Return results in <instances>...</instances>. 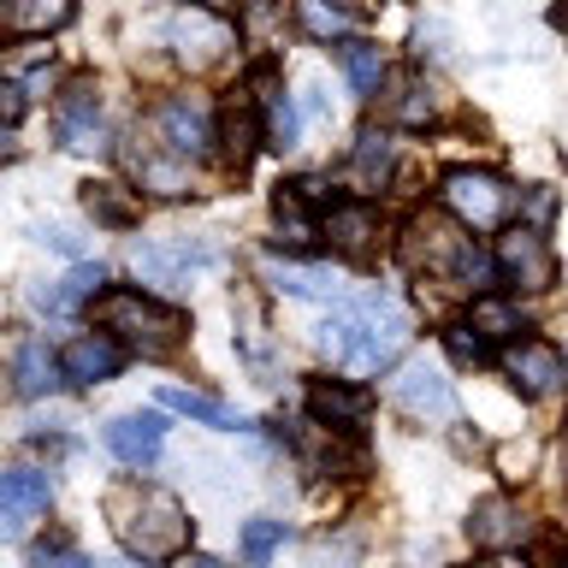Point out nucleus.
Masks as SVG:
<instances>
[{"instance_id": "nucleus-1", "label": "nucleus", "mask_w": 568, "mask_h": 568, "mask_svg": "<svg viewBox=\"0 0 568 568\" xmlns=\"http://www.w3.org/2000/svg\"><path fill=\"white\" fill-rule=\"evenodd\" d=\"M397 261H403L415 278L450 284V291H462V296H486V291H491V273H497V261L468 237V225L444 220V213H433V207L415 213V220L403 225Z\"/></svg>"}, {"instance_id": "nucleus-2", "label": "nucleus", "mask_w": 568, "mask_h": 568, "mask_svg": "<svg viewBox=\"0 0 568 568\" xmlns=\"http://www.w3.org/2000/svg\"><path fill=\"white\" fill-rule=\"evenodd\" d=\"M408 344V314L385 291H367L362 302L337 308L320 326V349L332 355V367L344 373H379L397 362V349Z\"/></svg>"}, {"instance_id": "nucleus-3", "label": "nucleus", "mask_w": 568, "mask_h": 568, "mask_svg": "<svg viewBox=\"0 0 568 568\" xmlns=\"http://www.w3.org/2000/svg\"><path fill=\"white\" fill-rule=\"evenodd\" d=\"M106 515H113L119 545L131 550L136 562H166V557H184L190 550V515L166 486L131 479V486H119L106 497Z\"/></svg>"}, {"instance_id": "nucleus-4", "label": "nucleus", "mask_w": 568, "mask_h": 568, "mask_svg": "<svg viewBox=\"0 0 568 568\" xmlns=\"http://www.w3.org/2000/svg\"><path fill=\"white\" fill-rule=\"evenodd\" d=\"M95 320L106 337H119L136 355H172L190 337V314L160 302L154 291H142V284H106L95 296Z\"/></svg>"}, {"instance_id": "nucleus-5", "label": "nucleus", "mask_w": 568, "mask_h": 568, "mask_svg": "<svg viewBox=\"0 0 568 568\" xmlns=\"http://www.w3.org/2000/svg\"><path fill=\"white\" fill-rule=\"evenodd\" d=\"M444 213H450L456 225H468V231H497L509 220V207H515V190L504 184L497 172L486 166H456V172H444Z\"/></svg>"}, {"instance_id": "nucleus-6", "label": "nucleus", "mask_w": 568, "mask_h": 568, "mask_svg": "<svg viewBox=\"0 0 568 568\" xmlns=\"http://www.w3.org/2000/svg\"><path fill=\"white\" fill-rule=\"evenodd\" d=\"M491 261H497V278L515 284L521 296H539L557 284V255H550V243H545V231L539 225H515L497 237L491 248Z\"/></svg>"}, {"instance_id": "nucleus-7", "label": "nucleus", "mask_w": 568, "mask_h": 568, "mask_svg": "<svg viewBox=\"0 0 568 568\" xmlns=\"http://www.w3.org/2000/svg\"><path fill=\"white\" fill-rule=\"evenodd\" d=\"M504 379L521 390L527 403H545L568 385V362L550 337H515V344H504Z\"/></svg>"}, {"instance_id": "nucleus-8", "label": "nucleus", "mask_w": 568, "mask_h": 568, "mask_svg": "<svg viewBox=\"0 0 568 568\" xmlns=\"http://www.w3.org/2000/svg\"><path fill=\"white\" fill-rule=\"evenodd\" d=\"M213 149H220L225 172H237V178L255 166V154L266 149V119H261L255 89H237V95L220 106V124H213Z\"/></svg>"}, {"instance_id": "nucleus-9", "label": "nucleus", "mask_w": 568, "mask_h": 568, "mask_svg": "<svg viewBox=\"0 0 568 568\" xmlns=\"http://www.w3.org/2000/svg\"><path fill=\"white\" fill-rule=\"evenodd\" d=\"M213 124H220V113L195 95V89H184V95H166L154 106V131L160 142H166L172 154H184V160H202L213 149Z\"/></svg>"}, {"instance_id": "nucleus-10", "label": "nucleus", "mask_w": 568, "mask_h": 568, "mask_svg": "<svg viewBox=\"0 0 568 568\" xmlns=\"http://www.w3.org/2000/svg\"><path fill=\"white\" fill-rule=\"evenodd\" d=\"M166 42L184 53L190 65H220L225 53L237 48V30H231L220 12H207V7H184V12L166 24Z\"/></svg>"}, {"instance_id": "nucleus-11", "label": "nucleus", "mask_w": 568, "mask_h": 568, "mask_svg": "<svg viewBox=\"0 0 568 568\" xmlns=\"http://www.w3.org/2000/svg\"><path fill=\"white\" fill-rule=\"evenodd\" d=\"M106 450H113L124 468H154L160 450H166V420L154 408H131V415H113L101 426Z\"/></svg>"}, {"instance_id": "nucleus-12", "label": "nucleus", "mask_w": 568, "mask_h": 568, "mask_svg": "<svg viewBox=\"0 0 568 568\" xmlns=\"http://www.w3.org/2000/svg\"><path fill=\"white\" fill-rule=\"evenodd\" d=\"M390 397H397V408L415 420H450L456 415V390L433 362H408L397 379H390Z\"/></svg>"}, {"instance_id": "nucleus-13", "label": "nucleus", "mask_w": 568, "mask_h": 568, "mask_svg": "<svg viewBox=\"0 0 568 568\" xmlns=\"http://www.w3.org/2000/svg\"><path fill=\"white\" fill-rule=\"evenodd\" d=\"M53 124H60V142L71 154H95L106 149V119H101V95H95V83H71L60 106H53Z\"/></svg>"}, {"instance_id": "nucleus-14", "label": "nucleus", "mask_w": 568, "mask_h": 568, "mask_svg": "<svg viewBox=\"0 0 568 568\" xmlns=\"http://www.w3.org/2000/svg\"><path fill=\"white\" fill-rule=\"evenodd\" d=\"M320 237H326L337 255H349V261H367L373 248H379V207L373 202H337V207H326L320 213Z\"/></svg>"}, {"instance_id": "nucleus-15", "label": "nucleus", "mask_w": 568, "mask_h": 568, "mask_svg": "<svg viewBox=\"0 0 568 568\" xmlns=\"http://www.w3.org/2000/svg\"><path fill=\"white\" fill-rule=\"evenodd\" d=\"M60 367H65L71 385L95 390V385H106V379H119L124 344H119V337H106V332H83V337H71V344L60 349Z\"/></svg>"}, {"instance_id": "nucleus-16", "label": "nucleus", "mask_w": 568, "mask_h": 568, "mask_svg": "<svg viewBox=\"0 0 568 568\" xmlns=\"http://www.w3.org/2000/svg\"><path fill=\"white\" fill-rule=\"evenodd\" d=\"M308 415L332 433H362V420L373 415V397L349 379H314L308 385Z\"/></svg>"}, {"instance_id": "nucleus-17", "label": "nucleus", "mask_w": 568, "mask_h": 568, "mask_svg": "<svg viewBox=\"0 0 568 568\" xmlns=\"http://www.w3.org/2000/svg\"><path fill=\"white\" fill-rule=\"evenodd\" d=\"M468 539L479 545V550H515L527 539V515H521V504L515 497H479L474 504V515H468Z\"/></svg>"}, {"instance_id": "nucleus-18", "label": "nucleus", "mask_w": 568, "mask_h": 568, "mask_svg": "<svg viewBox=\"0 0 568 568\" xmlns=\"http://www.w3.org/2000/svg\"><path fill=\"white\" fill-rule=\"evenodd\" d=\"M248 89H255V101H261V119H266V149H296V136H302V119H296V101L284 95L278 71L261 60V65H255V78H248Z\"/></svg>"}, {"instance_id": "nucleus-19", "label": "nucleus", "mask_w": 568, "mask_h": 568, "mask_svg": "<svg viewBox=\"0 0 568 568\" xmlns=\"http://www.w3.org/2000/svg\"><path fill=\"white\" fill-rule=\"evenodd\" d=\"M390 160H397V142H390L385 131H362V136H355V149H349L344 184L367 202V195H379L390 184Z\"/></svg>"}, {"instance_id": "nucleus-20", "label": "nucleus", "mask_w": 568, "mask_h": 568, "mask_svg": "<svg viewBox=\"0 0 568 568\" xmlns=\"http://www.w3.org/2000/svg\"><path fill=\"white\" fill-rule=\"evenodd\" d=\"M65 379V367H60V355H53L42 337H24V344L12 349V385H18V397H53Z\"/></svg>"}, {"instance_id": "nucleus-21", "label": "nucleus", "mask_w": 568, "mask_h": 568, "mask_svg": "<svg viewBox=\"0 0 568 568\" xmlns=\"http://www.w3.org/2000/svg\"><path fill=\"white\" fill-rule=\"evenodd\" d=\"M468 326L486 337V344H515V337H527V314L521 302L504 296V291H486L468 302Z\"/></svg>"}, {"instance_id": "nucleus-22", "label": "nucleus", "mask_w": 568, "mask_h": 568, "mask_svg": "<svg viewBox=\"0 0 568 568\" xmlns=\"http://www.w3.org/2000/svg\"><path fill=\"white\" fill-rule=\"evenodd\" d=\"M266 284L296 302H326L337 296V273L332 266H314V261H266Z\"/></svg>"}, {"instance_id": "nucleus-23", "label": "nucleus", "mask_w": 568, "mask_h": 568, "mask_svg": "<svg viewBox=\"0 0 568 568\" xmlns=\"http://www.w3.org/2000/svg\"><path fill=\"white\" fill-rule=\"evenodd\" d=\"M101 291H106V266H101V261H78L60 284H53V291H30V296H36V308L65 314V308H83V302H95Z\"/></svg>"}, {"instance_id": "nucleus-24", "label": "nucleus", "mask_w": 568, "mask_h": 568, "mask_svg": "<svg viewBox=\"0 0 568 568\" xmlns=\"http://www.w3.org/2000/svg\"><path fill=\"white\" fill-rule=\"evenodd\" d=\"M131 166H136V184L154 190V195H184L190 190V160L172 154L166 142H160V149H136Z\"/></svg>"}, {"instance_id": "nucleus-25", "label": "nucleus", "mask_w": 568, "mask_h": 568, "mask_svg": "<svg viewBox=\"0 0 568 568\" xmlns=\"http://www.w3.org/2000/svg\"><path fill=\"white\" fill-rule=\"evenodd\" d=\"M160 403H166L172 415H190L195 426H213V433H248V420L237 415V408L207 397V390H160Z\"/></svg>"}, {"instance_id": "nucleus-26", "label": "nucleus", "mask_w": 568, "mask_h": 568, "mask_svg": "<svg viewBox=\"0 0 568 568\" xmlns=\"http://www.w3.org/2000/svg\"><path fill=\"white\" fill-rule=\"evenodd\" d=\"M390 95H385V113L397 119V124H426L438 113V89L420 78V71H403V78H390L385 83Z\"/></svg>"}, {"instance_id": "nucleus-27", "label": "nucleus", "mask_w": 568, "mask_h": 568, "mask_svg": "<svg viewBox=\"0 0 568 568\" xmlns=\"http://www.w3.org/2000/svg\"><path fill=\"white\" fill-rule=\"evenodd\" d=\"M337 65H344V78L355 95H379L385 89V60H379V42H362V36H344V42L332 48Z\"/></svg>"}, {"instance_id": "nucleus-28", "label": "nucleus", "mask_w": 568, "mask_h": 568, "mask_svg": "<svg viewBox=\"0 0 568 568\" xmlns=\"http://www.w3.org/2000/svg\"><path fill=\"white\" fill-rule=\"evenodd\" d=\"M78 0H7V30L18 36H53L71 24Z\"/></svg>"}, {"instance_id": "nucleus-29", "label": "nucleus", "mask_w": 568, "mask_h": 568, "mask_svg": "<svg viewBox=\"0 0 568 568\" xmlns=\"http://www.w3.org/2000/svg\"><path fill=\"white\" fill-rule=\"evenodd\" d=\"M83 213L95 225H113V231H131L142 220V207H136V195L124 190V184H83Z\"/></svg>"}, {"instance_id": "nucleus-30", "label": "nucleus", "mask_w": 568, "mask_h": 568, "mask_svg": "<svg viewBox=\"0 0 568 568\" xmlns=\"http://www.w3.org/2000/svg\"><path fill=\"white\" fill-rule=\"evenodd\" d=\"M0 497H7L18 515H48L53 479H48L42 468H7V474H0Z\"/></svg>"}, {"instance_id": "nucleus-31", "label": "nucleus", "mask_w": 568, "mask_h": 568, "mask_svg": "<svg viewBox=\"0 0 568 568\" xmlns=\"http://www.w3.org/2000/svg\"><path fill=\"white\" fill-rule=\"evenodd\" d=\"M296 18L314 42H344V30H349L344 7H332V0H296Z\"/></svg>"}, {"instance_id": "nucleus-32", "label": "nucleus", "mask_w": 568, "mask_h": 568, "mask_svg": "<svg viewBox=\"0 0 568 568\" xmlns=\"http://www.w3.org/2000/svg\"><path fill=\"white\" fill-rule=\"evenodd\" d=\"M284 539H291V527H284V521H266V515H261V521H248L243 527V562H255V568L273 562Z\"/></svg>"}, {"instance_id": "nucleus-33", "label": "nucleus", "mask_w": 568, "mask_h": 568, "mask_svg": "<svg viewBox=\"0 0 568 568\" xmlns=\"http://www.w3.org/2000/svg\"><path fill=\"white\" fill-rule=\"evenodd\" d=\"M30 568H95V562H89L65 532H48V539L30 545Z\"/></svg>"}, {"instance_id": "nucleus-34", "label": "nucleus", "mask_w": 568, "mask_h": 568, "mask_svg": "<svg viewBox=\"0 0 568 568\" xmlns=\"http://www.w3.org/2000/svg\"><path fill=\"white\" fill-rule=\"evenodd\" d=\"M444 349H450V362H462V367L486 362V337H479L474 326H444Z\"/></svg>"}, {"instance_id": "nucleus-35", "label": "nucleus", "mask_w": 568, "mask_h": 568, "mask_svg": "<svg viewBox=\"0 0 568 568\" xmlns=\"http://www.w3.org/2000/svg\"><path fill=\"white\" fill-rule=\"evenodd\" d=\"M284 190H291V195H296L302 207H320V213H326V207H337V195H332V184H326V178H314V172H302V178H291V184H284Z\"/></svg>"}, {"instance_id": "nucleus-36", "label": "nucleus", "mask_w": 568, "mask_h": 568, "mask_svg": "<svg viewBox=\"0 0 568 568\" xmlns=\"http://www.w3.org/2000/svg\"><path fill=\"white\" fill-rule=\"evenodd\" d=\"M30 113V89L18 78H0V124H18Z\"/></svg>"}, {"instance_id": "nucleus-37", "label": "nucleus", "mask_w": 568, "mask_h": 568, "mask_svg": "<svg viewBox=\"0 0 568 568\" xmlns=\"http://www.w3.org/2000/svg\"><path fill=\"white\" fill-rule=\"evenodd\" d=\"M36 243H48V248H60V255H78V237H71L65 225H36Z\"/></svg>"}, {"instance_id": "nucleus-38", "label": "nucleus", "mask_w": 568, "mask_h": 568, "mask_svg": "<svg viewBox=\"0 0 568 568\" xmlns=\"http://www.w3.org/2000/svg\"><path fill=\"white\" fill-rule=\"evenodd\" d=\"M24 521H30V515H18V509L7 504V497H0V545H12V539H24Z\"/></svg>"}, {"instance_id": "nucleus-39", "label": "nucleus", "mask_w": 568, "mask_h": 568, "mask_svg": "<svg viewBox=\"0 0 568 568\" xmlns=\"http://www.w3.org/2000/svg\"><path fill=\"white\" fill-rule=\"evenodd\" d=\"M550 207H557V202H550V195H545V190H539V195H527V213H532V225H539V220H545V213H550Z\"/></svg>"}, {"instance_id": "nucleus-40", "label": "nucleus", "mask_w": 568, "mask_h": 568, "mask_svg": "<svg viewBox=\"0 0 568 568\" xmlns=\"http://www.w3.org/2000/svg\"><path fill=\"white\" fill-rule=\"evenodd\" d=\"M190 7H207V12H220V18H225L231 7H243V0H190Z\"/></svg>"}, {"instance_id": "nucleus-41", "label": "nucleus", "mask_w": 568, "mask_h": 568, "mask_svg": "<svg viewBox=\"0 0 568 568\" xmlns=\"http://www.w3.org/2000/svg\"><path fill=\"white\" fill-rule=\"evenodd\" d=\"M190 568H225L220 557H202V550H190Z\"/></svg>"}, {"instance_id": "nucleus-42", "label": "nucleus", "mask_w": 568, "mask_h": 568, "mask_svg": "<svg viewBox=\"0 0 568 568\" xmlns=\"http://www.w3.org/2000/svg\"><path fill=\"white\" fill-rule=\"evenodd\" d=\"M95 568H149V562H136V557H113V562H95Z\"/></svg>"}, {"instance_id": "nucleus-43", "label": "nucleus", "mask_w": 568, "mask_h": 568, "mask_svg": "<svg viewBox=\"0 0 568 568\" xmlns=\"http://www.w3.org/2000/svg\"><path fill=\"white\" fill-rule=\"evenodd\" d=\"M337 7H344V12H362V7H373V0H337Z\"/></svg>"}, {"instance_id": "nucleus-44", "label": "nucleus", "mask_w": 568, "mask_h": 568, "mask_svg": "<svg viewBox=\"0 0 568 568\" xmlns=\"http://www.w3.org/2000/svg\"><path fill=\"white\" fill-rule=\"evenodd\" d=\"M545 568H568V557H545Z\"/></svg>"}, {"instance_id": "nucleus-45", "label": "nucleus", "mask_w": 568, "mask_h": 568, "mask_svg": "<svg viewBox=\"0 0 568 568\" xmlns=\"http://www.w3.org/2000/svg\"><path fill=\"white\" fill-rule=\"evenodd\" d=\"M557 24H562V36H568V7H562V12H557Z\"/></svg>"}, {"instance_id": "nucleus-46", "label": "nucleus", "mask_w": 568, "mask_h": 568, "mask_svg": "<svg viewBox=\"0 0 568 568\" xmlns=\"http://www.w3.org/2000/svg\"><path fill=\"white\" fill-rule=\"evenodd\" d=\"M456 568H497V562H456Z\"/></svg>"}, {"instance_id": "nucleus-47", "label": "nucleus", "mask_w": 568, "mask_h": 568, "mask_svg": "<svg viewBox=\"0 0 568 568\" xmlns=\"http://www.w3.org/2000/svg\"><path fill=\"white\" fill-rule=\"evenodd\" d=\"M0 154H7V124H0Z\"/></svg>"}]
</instances>
